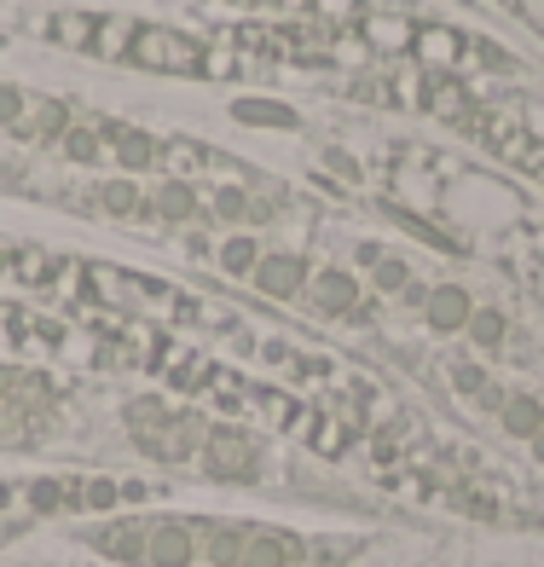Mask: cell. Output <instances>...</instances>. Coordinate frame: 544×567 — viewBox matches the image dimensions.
I'll list each match as a JSON object with an SVG mask.
<instances>
[{
	"instance_id": "cell-5",
	"label": "cell",
	"mask_w": 544,
	"mask_h": 567,
	"mask_svg": "<svg viewBox=\"0 0 544 567\" xmlns=\"http://www.w3.org/2000/svg\"><path fill=\"white\" fill-rule=\"evenodd\" d=\"M93 550H105L127 567H145V522H116V527H93Z\"/></svg>"
},
{
	"instance_id": "cell-10",
	"label": "cell",
	"mask_w": 544,
	"mask_h": 567,
	"mask_svg": "<svg viewBox=\"0 0 544 567\" xmlns=\"http://www.w3.org/2000/svg\"><path fill=\"white\" fill-rule=\"evenodd\" d=\"M220 267H226V272H255V267H261V255H255V244H249V238H226Z\"/></svg>"
},
{
	"instance_id": "cell-3",
	"label": "cell",
	"mask_w": 544,
	"mask_h": 567,
	"mask_svg": "<svg viewBox=\"0 0 544 567\" xmlns=\"http://www.w3.org/2000/svg\"><path fill=\"white\" fill-rule=\"evenodd\" d=\"M307 556H314V545H307V538L255 527V533H249V545H244V561H238V567H301Z\"/></svg>"
},
{
	"instance_id": "cell-8",
	"label": "cell",
	"mask_w": 544,
	"mask_h": 567,
	"mask_svg": "<svg viewBox=\"0 0 544 567\" xmlns=\"http://www.w3.org/2000/svg\"><path fill=\"white\" fill-rule=\"evenodd\" d=\"M353 278L348 272H319V307H325V313H348V307H353Z\"/></svg>"
},
{
	"instance_id": "cell-7",
	"label": "cell",
	"mask_w": 544,
	"mask_h": 567,
	"mask_svg": "<svg viewBox=\"0 0 544 567\" xmlns=\"http://www.w3.org/2000/svg\"><path fill=\"white\" fill-rule=\"evenodd\" d=\"M429 324H434V330H463V324H470V296H463L458 284L434 290V296H429Z\"/></svg>"
},
{
	"instance_id": "cell-12",
	"label": "cell",
	"mask_w": 544,
	"mask_h": 567,
	"mask_svg": "<svg viewBox=\"0 0 544 567\" xmlns=\"http://www.w3.org/2000/svg\"><path fill=\"white\" fill-rule=\"evenodd\" d=\"M470 330H475V342H481V348H492V342L504 337V319H499V313H481V319L470 313Z\"/></svg>"
},
{
	"instance_id": "cell-1",
	"label": "cell",
	"mask_w": 544,
	"mask_h": 567,
	"mask_svg": "<svg viewBox=\"0 0 544 567\" xmlns=\"http://www.w3.org/2000/svg\"><path fill=\"white\" fill-rule=\"evenodd\" d=\"M53 41H64V47H88V53L116 59V64L163 70V75H209V47H203L197 35L163 30V23L59 12V18H53Z\"/></svg>"
},
{
	"instance_id": "cell-2",
	"label": "cell",
	"mask_w": 544,
	"mask_h": 567,
	"mask_svg": "<svg viewBox=\"0 0 544 567\" xmlns=\"http://www.w3.org/2000/svg\"><path fill=\"white\" fill-rule=\"evenodd\" d=\"M197 522H145V567H192Z\"/></svg>"
},
{
	"instance_id": "cell-4",
	"label": "cell",
	"mask_w": 544,
	"mask_h": 567,
	"mask_svg": "<svg viewBox=\"0 0 544 567\" xmlns=\"http://www.w3.org/2000/svg\"><path fill=\"white\" fill-rule=\"evenodd\" d=\"M203 470L209 475H226V481H249L255 475V452H249V441L244 434H209L203 441Z\"/></svg>"
},
{
	"instance_id": "cell-13",
	"label": "cell",
	"mask_w": 544,
	"mask_h": 567,
	"mask_svg": "<svg viewBox=\"0 0 544 567\" xmlns=\"http://www.w3.org/2000/svg\"><path fill=\"white\" fill-rule=\"evenodd\" d=\"M377 284H382V290H406L411 272H406L400 261H382V267H377Z\"/></svg>"
},
{
	"instance_id": "cell-11",
	"label": "cell",
	"mask_w": 544,
	"mask_h": 567,
	"mask_svg": "<svg viewBox=\"0 0 544 567\" xmlns=\"http://www.w3.org/2000/svg\"><path fill=\"white\" fill-rule=\"evenodd\" d=\"M238 116H244V122H278V127H290V122H296L290 111H278V105H255V99H244Z\"/></svg>"
},
{
	"instance_id": "cell-14",
	"label": "cell",
	"mask_w": 544,
	"mask_h": 567,
	"mask_svg": "<svg viewBox=\"0 0 544 567\" xmlns=\"http://www.w3.org/2000/svg\"><path fill=\"white\" fill-rule=\"evenodd\" d=\"M533 452H538V457H544V429H538V434H533Z\"/></svg>"
},
{
	"instance_id": "cell-6",
	"label": "cell",
	"mask_w": 544,
	"mask_h": 567,
	"mask_svg": "<svg viewBox=\"0 0 544 567\" xmlns=\"http://www.w3.org/2000/svg\"><path fill=\"white\" fill-rule=\"evenodd\" d=\"M255 284H261L267 296H278V301H290L301 284H307V261H296V255H267L261 267H255Z\"/></svg>"
},
{
	"instance_id": "cell-9",
	"label": "cell",
	"mask_w": 544,
	"mask_h": 567,
	"mask_svg": "<svg viewBox=\"0 0 544 567\" xmlns=\"http://www.w3.org/2000/svg\"><path fill=\"white\" fill-rule=\"evenodd\" d=\"M504 429H510V434H538V429H544V411H538L533 400H510V405H504Z\"/></svg>"
}]
</instances>
